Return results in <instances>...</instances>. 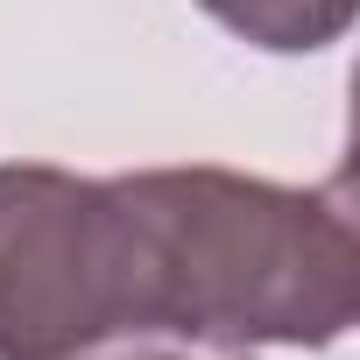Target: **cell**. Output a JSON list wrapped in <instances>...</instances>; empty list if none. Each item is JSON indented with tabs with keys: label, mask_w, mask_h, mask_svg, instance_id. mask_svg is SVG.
<instances>
[{
	"label": "cell",
	"mask_w": 360,
	"mask_h": 360,
	"mask_svg": "<svg viewBox=\"0 0 360 360\" xmlns=\"http://www.w3.org/2000/svg\"><path fill=\"white\" fill-rule=\"evenodd\" d=\"M155 212L191 353L332 346L360 311V233L346 184L290 191L219 162L134 169Z\"/></svg>",
	"instance_id": "cell-1"
},
{
	"label": "cell",
	"mask_w": 360,
	"mask_h": 360,
	"mask_svg": "<svg viewBox=\"0 0 360 360\" xmlns=\"http://www.w3.org/2000/svg\"><path fill=\"white\" fill-rule=\"evenodd\" d=\"M191 353L141 176L0 162V360Z\"/></svg>",
	"instance_id": "cell-2"
},
{
	"label": "cell",
	"mask_w": 360,
	"mask_h": 360,
	"mask_svg": "<svg viewBox=\"0 0 360 360\" xmlns=\"http://www.w3.org/2000/svg\"><path fill=\"white\" fill-rule=\"evenodd\" d=\"M198 8L212 22H226L233 36H248L255 50L304 57V50H325L353 29L360 0H198Z\"/></svg>",
	"instance_id": "cell-3"
},
{
	"label": "cell",
	"mask_w": 360,
	"mask_h": 360,
	"mask_svg": "<svg viewBox=\"0 0 360 360\" xmlns=\"http://www.w3.org/2000/svg\"><path fill=\"white\" fill-rule=\"evenodd\" d=\"M162 360H248V353H162Z\"/></svg>",
	"instance_id": "cell-4"
}]
</instances>
